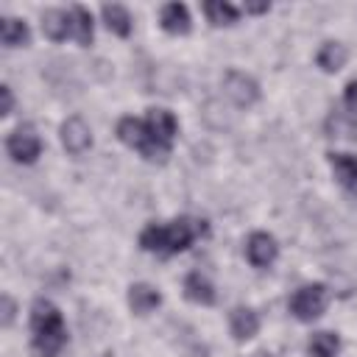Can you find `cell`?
<instances>
[{"instance_id": "obj_1", "label": "cell", "mask_w": 357, "mask_h": 357, "mask_svg": "<svg viewBox=\"0 0 357 357\" xmlns=\"http://www.w3.org/2000/svg\"><path fill=\"white\" fill-rule=\"evenodd\" d=\"M201 234H206V220H195V218H176L170 223H148L139 234V248L170 257V254L187 251Z\"/></svg>"}, {"instance_id": "obj_2", "label": "cell", "mask_w": 357, "mask_h": 357, "mask_svg": "<svg viewBox=\"0 0 357 357\" xmlns=\"http://www.w3.org/2000/svg\"><path fill=\"white\" fill-rule=\"evenodd\" d=\"M31 349L36 357H56L67 343V329L59 307L47 298H36L31 307Z\"/></svg>"}, {"instance_id": "obj_3", "label": "cell", "mask_w": 357, "mask_h": 357, "mask_svg": "<svg viewBox=\"0 0 357 357\" xmlns=\"http://www.w3.org/2000/svg\"><path fill=\"white\" fill-rule=\"evenodd\" d=\"M117 139L126 142L128 148L139 151L148 162H165L170 156V148H165L162 142H156L145 126V120H137V117H123L117 123Z\"/></svg>"}, {"instance_id": "obj_4", "label": "cell", "mask_w": 357, "mask_h": 357, "mask_svg": "<svg viewBox=\"0 0 357 357\" xmlns=\"http://www.w3.org/2000/svg\"><path fill=\"white\" fill-rule=\"evenodd\" d=\"M326 304H329V293H326V287H324L321 282L301 284V287L290 296V301H287L290 312H293L298 321H315V318H321L324 310H326Z\"/></svg>"}, {"instance_id": "obj_5", "label": "cell", "mask_w": 357, "mask_h": 357, "mask_svg": "<svg viewBox=\"0 0 357 357\" xmlns=\"http://www.w3.org/2000/svg\"><path fill=\"white\" fill-rule=\"evenodd\" d=\"M223 95L237 109H248V106H254L259 100V84L251 75L240 73V70H229L223 75Z\"/></svg>"}, {"instance_id": "obj_6", "label": "cell", "mask_w": 357, "mask_h": 357, "mask_svg": "<svg viewBox=\"0 0 357 357\" xmlns=\"http://www.w3.org/2000/svg\"><path fill=\"white\" fill-rule=\"evenodd\" d=\"M6 151L14 162H22V165H31L36 162V156L42 153V139L39 134L33 131V126H20L8 134L6 139Z\"/></svg>"}, {"instance_id": "obj_7", "label": "cell", "mask_w": 357, "mask_h": 357, "mask_svg": "<svg viewBox=\"0 0 357 357\" xmlns=\"http://www.w3.org/2000/svg\"><path fill=\"white\" fill-rule=\"evenodd\" d=\"M61 145H64V151L73 153V156L86 153L89 145H92V131H89V126H86L81 117H75V114L67 117V120L61 123Z\"/></svg>"}, {"instance_id": "obj_8", "label": "cell", "mask_w": 357, "mask_h": 357, "mask_svg": "<svg viewBox=\"0 0 357 357\" xmlns=\"http://www.w3.org/2000/svg\"><path fill=\"white\" fill-rule=\"evenodd\" d=\"M245 257L254 268H268L273 265V259L279 257V245H276V237L268 234V231H254L248 240H245Z\"/></svg>"}, {"instance_id": "obj_9", "label": "cell", "mask_w": 357, "mask_h": 357, "mask_svg": "<svg viewBox=\"0 0 357 357\" xmlns=\"http://www.w3.org/2000/svg\"><path fill=\"white\" fill-rule=\"evenodd\" d=\"M145 126H148V131L156 142H162L165 148H173V137L178 131V123L167 109H148Z\"/></svg>"}, {"instance_id": "obj_10", "label": "cell", "mask_w": 357, "mask_h": 357, "mask_svg": "<svg viewBox=\"0 0 357 357\" xmlns=\"http://www.w3.org/2000/svg\"><path fill=\"white\" fill-rule=\"evenodd\" d=\"M184 298L192 301V304L209 307V304H215L218 293H215V284L201 271H192V273L184 276Z\"/></svg>"}, {"instance_id": "obj_11", "label": "cell", "mask_w": 357, "mask_h": 357, "mask_svg": "<svg viewBox=\"0 0 357 357\" xmlns=\"http://www.w3.org/2000/svg\"><path fill=\"white\" fill-rule=\"evenodd\" d=\"M159 22H162V28H165L167 33H173V36H184V33H190V25H192L190 11H187L184 3H167V6H162V11H159Z\"/></svg>"}, {"instance_id": "obj_12", "label": "cell", "mask_w": 357, "mask_h": 357, "mask_svg": "<svg viewBox=\"0 0 357 357\" xmlns=\"http://www.w3.org/2000/svg\"><path fill=\"white\" fill-rule=\"evenodd\" d=\"M229 329L234 335V340H251L259 332V315L251 307H234L229 315Z\"/></svg>"}, {"instance_id": "obj_13", "label": "cell", "mask_w": 357, "mask_h": 357, "mask_svg": "<svg viewBox=\"0 0 357 357\" xmlns=\"http://www.w3.org/2000/svg\"><path fill=\"white\" fill-rule=\"evenodd\" d=\"M159 304H162V293H159L156 287H151V284H145V282H137V284L128 287V307H131L137 315H148V312H153Z\"/></svg>"}, {"instance_id": "obj_14", "label": "cell", "mask_w": 357, "mask_h": 357, "mask_svg": "<svg viewBox=\"0 0 357 357\" xmlns=\"http://www.w3.org/2000/svg\"><path fill=\"white\" fill-rule=\"evenodd\" d=\"M42 33L53 42H64L67 36H73L70 31V11H61V8H47L42 14Z\"/></svg>"}, {"instance_id": "obj_15", "label": "cell", "mask_w": 357, "mask_h": 357, "mask_svg": "<svg viewBox=\"0 0 357 357\" xmlns=\"http://www.w3.org/2000/svg\"><path fill=\"white\" fill-rule=\"evenodd\" d=\"M329 167H332L335 178L346 190H357V156H351V153H329Z\"/></svg>"}, {"instance_id": "obj_16", "label": "cell", "mask_w": 357, "mask_h": 357, "mask_svg": "<svg viewBox=\"0 0 357 357\" xmlns=\"http://www.w3.org/2000/svg\"><path fill=\"white\" fill-rule=\"evenodd\" d=\"M70 31H73V39L78 45H92V36H95V22H92V14L84 8V6H73L70 8Z\"/></svg>"}, {"instance_id": "obj_17", "label": "cell", "mask_w": 357, "mask_h": 357, "mask_svg": "<svg viewBox=\"0 0 357 357\" xmlns=\"http://www.w3.org/2000/svg\"><path fill=\"white\" fill-rule=\"evenodd\" d=\"M346 59H349V50L340 42H324L318 47V53H315V61H318V67L324 73H337L346 64Z\"/></svg>"}, {"instance_id": "obj_18", "label": "cell", "mask_w": 357, "mask_h": 357, "mask_svg": "<svg viewBox=\"0 0 357 357\" xmlns=\"http://www.w3.org/2000/svg\"><path fill=\"white\" fill-rule=\"evenodd\" d=\"M100 14H103V22H106V28L112 33H117V36H128L131 33V14L120 3H106L100 8Z\"/></svg>"}, {"instance_id": "obj_19", "label": "cell", "mask_w": 357, "mask_h": 357, "mask_svg": "<svg viewBox=\"0 0 357 357\" xmlns=\"http://www.w3.org/2000/svg\"><path fill=\"white\" fill-rule=\"evenodd\" d=\"M0 39L6 47H20V45H28L31 39V31L22 20L17 17H3V25H0Z\"/></svg>"}, {"instance_id": "obj_20", "label": "cell", "mask_w": 357, "mask_h": 357, "mask_svg": "<svg viewBox=\"0 0 357 357\" xmlns=\"http://www.w3.org/2000/svg\"><path fill=\"white\" fill-rule=\"evenodd\" d=\"M340 351V337L335 332H315L307 343L310 357H335Z\"/></svg>"}, {"instance_id": "obj_21", "label": "cell", "mask_w": 357, "mask_h": 357, "mask_svg": "<svg viewBox=\"0 0 357 357\" xmlns=\"http://www.w3.org/2000/svg\"><path fill=\"white\" fill-rule=\"evenodd\" d=\"M204 14H206V20H209L212 25H234L237 17H240V11H237L231 3H223V0H209V3H204Z\"/></svg>"}, {"instance_id": "obj_22", "label": "cell", "mask_w": 357, "mask_h": 357, "mask_svg": "<svg viewBox=\"0 0 357 357\" xmlns=\"http://www.w3.org/2000/svg\"><path fill=\"white\" fill-rule=\"evenodd\" d=\"M0 304H3V310H0V324L8 329L11 324H14V315H17V301L8 296V293H3V298H0Z\"/></svg>"}, {"instance_id": "obj_23", "label": "cell", "mask_w": 357, "mask_h": 357, "mask_svg": "<svg viewBox=\"0 0 357 357\" xmlns=\"http://www.w3.org/2000/svg\"><path fill=\"white\" fill-rule=\"evenodd\" d=\"M0 98H3V109H0V114H3V117H8V114L14 112V92H11V86H8V84H3V86H0Z\"/></svg>"}, {"instance_id": "obj_24", "label": "cell", "mask_w": 357, "mask_h": 357, "mask_svg": "<svg viewBox=\"0 0 357 357\" xmlns=\"http://www.w3.org/2000/svg\"><path fill=\"white\" fill-rule=\"evenodd\" d=\"M343 100H346V109L357 112V81L346 84V92H343Z\"/></svg>"}, {"instance_id": "obj_25", "label": "cell", "mask_w": 357, "mask_h": 357, "mask_svg": "<svg viewBox=\"0 0 357 357\" xmlns=\"http://www.w3.org/2000/svg\"><path fill=\"white\" fill-rule=\"evenodd\" d=\"M271 6L268 3H245V11H251V14H262V11H268Z\"/></svg>"}, {"instance_id": "obj_26", "label": "cell", "mask_w": 357, "mask_h": 357, "mask_svg": "<svg viewBox=\"0 0 357 357\" xmlns=\"http://www.w3.org/2000/svg\"><path fill=\"white\" fill-rule=\"evenodd\" d=\"M251 357H276V354H271V351H257V354H251Z\"/></svg>"}]
</instances>
